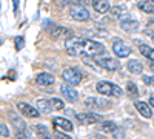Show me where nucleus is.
<instances>
[{
  "label": "nucleus",
  "instance_id": "nucleus-1",
  "mask_svg": "<svg viewBox=\"0 0 154 139\" xmlns=\"http://www.w3.org/2000/svg\"><path fill=\"white\" fill-rule=\"evenodd\" d=\"M66 53L69 56H80V54H86V56H99V54H106L105 45H102L99 42H93L88 39H82V37H72V39L66 40L65 43Z\"/></svg>",
  "mask_w": 154,
  "mask_h": 139
},
{
  "label": "nucleus",
  "instance_id": "nucleus-2",
  "mask_svg": "<svg viewBox=\"0 0 154 139\" xmlns=\"http://www.w3.org/2000/svg\"><path fill=\"white\" fill-rule=\"evenodd\" d=\"M96 90H97L100 94L111 96V97H119V96L122 94V90H120L117 85H114V84H111V82H105V81L97 82Z\"/></svg>",
  "mask_w": 154,
  "mask_h": 139
},
{
  "label": "nucleus",
  "instance_id": "nucleus-3",
  "mask_svg": "<svg viewBox=\"0 0 154 139\" xmlns=\"http://www.w3.org/2000/svg\"><path fill=\"white\" fill-rule=\"evenodd\" d=\"M62 77L65 79L66 84L75 87V85H80V82H82V73L79 68L71 67V68H66L62 71Z\"/></svg>",
  "mask_w": 154,
  "mask_h": 139
},
{
  "label": "nucleus",
  "instance_id": "nucleus-4",
  "mask_svg": "<svg viewBox=\"0 0 154 139\" xmlns=\"http://www.w3.org/2000/svg\"><path fill=\"white\" fill-rule=\"evenodd\" d=\"M94 62L99 67L105 68L106 71H116V70H119V67H120L119 60H116L112 57H106V56H94Z\"/></svg>",
  "mask_w": 154,
  "mask_h": 139
},
{
  "label": "nucleus",
  "instance_id": "nucleus-5",
  "mask_svg": "<svg viewBox=\"0 0 154 139\" xmlns=\"http://www.w3.org/2000/svg\"><path fill=\"white\" fill-rule=\"evenodd\" d=\"M69 14H71V17H72L74 20H77V22H85V20L89 19L88 9H86L85 6L79 5V3H74V5L69 6Z\"/></svg>",
  "mask_w": 154,
  "mask_h": 139
},
{
  "label": "nucleus",
  "instance_id": "nucleus-6",
  "mask_svg": "<svg viewBox=\"0 0 154 139\" xmlns=\"http://www.w3.org/2000/svg\"><path fill=\"white\" fill-rule=\"evenodd\" d=\"M49 36L56 40H69L74 37V33L68 28H63V27H54L49 30Z\"/></svg>",
  "mask_w": 154,
  "mask_h": 139
},
{
  "label": "nucleus",
  "instance_id": "nucleus-7",
  "mask_svg": "<svg viewBox=\"0 0 154 139\" xmlns=\"http://www.w3.org/2000/svg\"><path fill=\"white\" fill-rule=\"evenodd\" d=\"M75 119L79 121L80 125H94L97 122H102V116L96 115V113H79L75 116Z\"/></svg>",
  "mask_w": 154,
  "mask_h": 139
},
{
  "label": "nucleus",
  "instance_id": "nucleus-8",
  "mask_svg": "<svg viewBox=\"0 0 154 139\" xmlns=\"http://www.w3.org/2000/svg\"><path fill=\"white\" fill-rule=\"evenodd\" d=\"M112 51H114V54L117 56V57L123 59V57H128V56L131 54V48L128 46V45H125L123 40L116 39V40L112 42Z\"/></svg>",
  "mask_w": 154,
  "mask_h": 139
},
{
  "label": "nucleus",
  "instance_id": "nucleus-9",
  "mask_svg": "<svg viewBox=\"0 0 154 139\" xmlns=\"http://www.w3.org/2000/svg\"><path fill=\"white\" fill-rule=\"evenodd\" d=\"M17 110L20 111L22 116H26V118H38L40 116V111H38L37 108L31 107L29 104H25V102H19Z\"/></svg>",
  "mask_w": 154,
  "mask_h": 139
},
{
  "label": "nucleus",
  "instance_id": "nucleus-10",
  "mask_svg": "<svg viewBox=\"0 0 154 139\" xmlns=\"http://www.w3.org/2000/svg\"><path fill=\"white\" fill-rule=\"evenodd\" d=\"M85 105L89 110H105V108L109 107V102L102 100V99H97V97H86L85 99Z\"/></svg>",
  "mask_w": 154,
  "mask_h": 139
},
{
  "label": "nucleus",
  "instance_id": "nucleus-11",
  "mask_svg": "<svg viewBox=\"0 0 154 139\" xmlns=\"http://www.w3.org/2000/svg\"><path fill=\"white\" fill-rule=\"evenodd\" d=\"M60 91H62L63 96L69 100V102H77V100H79V93H77L74 88H71L69 84H68V85L63 84V85L60 87Z\"/></svg>",
  "mask_w": 154,
  "mask_h": 139
},
{
  "label": "nucleus",
  "instance_id": "nucleus-12",
  "mask_svg": "<svg viewBox=\"0 0 154 139\" xmlns=\"http://www.w3.org/2000/svg\"><path fill=\"white\" fill-rule=\"evenodd\" d=\"M56 82V77L53 74H49V73H40L35 77V84L38 87H49V85H53Z\"/></svg>",
  "mask_w": 154,
  "mask_h": 139
},
{
  "label": "nucleus",
  "instance_id": "nucleus-13",
  "mask_svg": "<svg viewBox=\"0 0 154 139\" xmlns=\"http://www.w3.org/2000/svg\"><path fill=\"white\" fill-rule=\"evenodd\" d=\"M134 107H136V110H137L143 118L149 119V118L152 116V111H151V108H149V104L143 102V100H136V102H134Z\"/></svg>",
  "mask_w": 154,
  "mask_h": 139
},
{
  "label": "nucleus",
  "instance_id": "nucleus-14",
  "mask_svg": "<svg viewBox=\"0 0 154 139\" xmlns=\"http://www.w3.org/2000/svg\"><path fill=\"white\" fill-rule=\"evenodd\" d=\"M53 124L56 128H62L65 131H72L74 127H72V122L68 121V119H63V118H54L53 119Z\"/></svg>",
  "mask_w": 154,
  "mask_h": 139
},
{
  "label": "nucleus",
  "instance_id": "nucleus-15",
  "mask_svg": "<svg viewBox=\"0 0 154 139\" xmlns=\"http://www.w3.org/2000/svg\"><path fill=\"white\" fill-rule=\"evenodd\" d=\"M11 122H12V125L16 127L17 133H25L26 136L29 134V133L26 131V124L23 122L22 118H19V116H16V115H11Z\"/></svg>",
  "mask_w": 154,
  "mask_h": 139
},
{
  "label": "nucleus",
  "instance_id": "nucleus-16",
  "mask_svg": "<svg viewBox=\"0 0 154 139\" xmlns=\"http://www.w3.org/2000/svg\"><path fill=\"white\" fill-rule=\"evenodd\" d=\"M126 68H128V71L133 73V74H142V71H143V65L140 64L139 60H136V59H133V60H128Z\"/></svg>",
  "mask_w": 154,
  "mask_h": 139
},
{
  "label": "nucleus",
  "instance_id": "nucleus-17",
  "mask_svg": "<svg viewBox=\"0 0 154 139\" xmlns=\"http://www.w3.org/2000/svg\"><path fill=\"white\" fill-rule=\"evenodd\" d=\"M120 28L126 33H134L139 30V22L137 20H122Z\"/></svg>",
  "mask_w": 154,
  "mask_h": 139
},
{
  "label": "nucleus",
  "instance_id": "nucleus-18",
  "mask_svg": "<svg viewBox=\"0 0 154 139\" xmlns=\"http://www.w3.org/2000/svg\"><path fill=\"white\" fill-rule=\"evenodd\" d=\"M109 9H111V6H109L108 0H99V2L94 5V11L99 12V14H105V12H108Z\"/></svg>",
  "mask_w": 154,
  "mask_h": 139
},
{
  "label": "nucleus",
  "instance_id": "nucleus-19",
  "mask_svg": "<svg viewBox=\"0 0 154 139\" xmlns=\"http://www.w3.org/2000/svg\"><path fill=\"white\" fill-rule=\"evenodd\" d=\"M35 133H37L38 139H53V136H51L49 131H48V128L45 127V125H42V124L35 125Z\"/></svg>",
  "mask_w": 154,
  "mask_h": 139
},
{
  "label": "nucleus",
  "instance_id": "nucleus-20",
  "mask_svg": "<svg viewBox=\"0 0 154 139\" xmlns=\"http://www.w3.org/2000/svg\"><path fill=\"white\" fill-rule=\"evenodd\" d=\"M37 110L40 111V113H49L51 110H53L51 100L48 102V100H45V99H38V100H37Z\"/></svg>",
  "mask_w": 154,
  "mask_h": 139
},
{
  "label": "nucleus",
  "instance_id": "nucleus-21",
  "mask_svg": "<svg viewBox=\"0 0 154 139\" xmlns=\"http://www.w3.org/2000/svg\"><path fill=\"white\" fill-rule=\"evenodd\" d=\"M139 51L142 56H145L146 59H149L151 62H154V49L149 48L148 45H139Z\"/></svg>",
  "mask_w": 154,
  "mask_h": 139
},
{
  "label": "nucleus",
  "instance_id": "nucleus-22",
  "mask_svg": "<svg viewBox=\"0 0 154 139\" xmlns=\"http://www.w3.org/2000/svg\"><path fill=\"white\" fill-rule=\"evenodd\" d=\"M109 12H111L112 17H123V16H126L128 9L125 6H122V5H117V6H112L109 9Z\"/></svg>",
  "mask_w": 154,
  "mask_h": 139
},
{
  "label": "nucleus",
  "instance_id": "nucleus-23",
  "mask_svg": "<svg viewBox=\"0 0 154 139\" xmlns=\"http://www.w3.org/2000/svg\"><path fill=\"white\" fill-rule=\"evenodd\" d=\"M117 130V125L111 121H105L100 124V131H105V133H114Z\"/></svg>",
  "mask_w": 154,
  "mask_h": 139
},
{
  "label": "nucleus",
  "instance_id": "nucleus-24",
  "mask_svg": "<svg viewBox=\"0 0 154 139\" xmlns=\"http://www.w3.org/2000/svg\"><path fill=\"white\" fill-rule=\"evenodd\" d=\"M139 9L146 12V14H154V3L152 2H140Z\"/></svg>",
  "mask_w": 154,
  "mask_h": 139
},
{
  "label": "nucleus",
  "instance_id": "nucleus-25",
  "mask_svg": "<svg viewBox=\"0 0 154 139\" xmlns=\"http://www.w3.org/2000/svg\"><path fill=\"white\" fill-rule=\"evenodd\" d=\"M51 105H53V110H63L65 108V104H63V100L54 97V99H51Z\"/></svg>",
  "mask_w": 154,
  "mask_h": 139
},
{
  "label": "nucleus",
  "instance_id": "nucleus-26",
  "mask_svg": "<svg viewBox=\"0 0 154 139\" xmlns=\"http://www.w3.org/2000/svg\"><path fill=\"white\" fill-rule=\"evenodd\" d=\"M126 90H128V93H130L133 97H137V96H139V90H137V87H136L133 82H128Z\"/></svg>",
  "mask_w": 154,
  "mask_h": 139
},
{
  "label": "nucleus",
  "instance_id": "nucleus-27",
  "mask_svg": "<svg viewBox=\"0 0 154 139\" xmlns=\"http://www.w3.org/2000/svg\"><path fill=\"white\" fill-rule=\"evenodd\" d=\"M14 42H16V49H22L23 45H25V39H23V37H16Z\"/></svg>",
  "mask_w": 154,
  "mask_h": 139
},
{
  "label": "nucleus",
  "instance_id": "nucleus-28",
  "mask_svg": "<svg viewBox=\"0 0 154 139\" xmlns=\"http://www.w3.org/2000/svg\"><path fill=\"white\" fill-rule=\"evenodd\" d=\"M143 82H145V85H148V87H154V77H151V76H143Z\"/></svg>",
  "mask_w": 154,
  "mask_h": 139
},
{
  "label": "nucleus",
  "instance_id": "nucleus-29",
  "mask_svg": "<svg viewBox=\"0 0 154 139\" xmlns=\"http://www.w3.org/2000/svg\"><path fill=\"white\" fill-rule=\"evenodd\" d=\"M0 133H2V136H3V137H8V136H9V130H8V127H6L5 124L0 125Z\"/></svg>",
  "mask_w": 154,
  "mask_h": 139
},
{
  "label": "nucleus",
  "instance_id": "nucleus-30",
  "mask_svg": "<svg viewBox=\"0 0 154 139\" xmlns=\"http://www.w3.org/2000/svg\"><path fill=\"white\" fill-rule=\"evenodd\" d=\"M54 136H56V139H72V137H69L68 134H63V133H62V131H59V130H56Z\"/></svg>",
  "mask_w": 154,
  "mask_h": 139
},
{
  "label": "nucleus",
  "instance_id": "nucleus-31",
  "mask_svg": "<svg viewBox=\"0 0 154 139\" xmlns=\"http://www.w3.org/2000/svg\"><path fill=\"white\" fill-rule=\"evenodd\" d=\"M97 2H99V0H83V3H85V5H93V6H94Z\"/></svg>",
  "mask_w": 154,
  "mask_h": 139
},
{
  "label": "nucleus",
  "instance_id": "nucleus-32",
  "mask_svg": "<svg viewBox=\"0 0 154 139\" xmlns=\"http://www.w3.org/2000/svg\"><path fill=\"white\" fill-rule=\"evenodd\" d=\"M114 137H116V139H123V133H122V131H120V133L114 131Z\"/></svg>",
  "mask_w": 154,
  "mask_h": 139
},
{
  "label": "nucleus",
  "instance_id": "nucleus-33",
  "mask_svg": "<svg viewBox=\"0 0 154 139\" xmlns=\"http://www.w3.org/2000/svg\"><path fill=\"white\" fill-rule=\"evenodd\" d=\"M149 105H151V107H154V96H151V97H149Z\"/></svg>",
  "mask_w": 154,
  "mask_h": 139
},
{
  "label": "nucleus",
  "instance_id": "nucleus-34",
  "mask_svg": "<svg viewBox=\"0 0 154 139\" xmlns=\"http://www.w3.org/2000/svg\"><path fill=\"white\" fill-rule=\"evenodd\" d=\"M16 139H26V137H25L22 133H17V137H16Z\"/></svg>",
  "mask_w": 154,
  "mask_h": 139
},
{
  "label": "nucleus",
  "instance_id": "nucleus-35",
  "mask_svg": "<svg viewBox=\"0 0 154 139\" xmlns=\"http://www.w3.org/2000/svg\"><path fill=\"white\" fill-rule=\"evenodd\" d=\"M17 6H19V0H14V11H17Z\"/></svg>",
  "mask_w": 154,
  "mask_h": 139
},
{
  "label": "nucleus",
  "instance_id": "nucleus-36",
  "mask_svg": "<svg viewBox=\"0 0 154 139\" xmlns=\"http://www.w3.org/2000/svg\"><path fill=\"white\" fill-rule=\"evenodd\" d=\"M146 33H149V31H146ZM149 36H151V39H152V42H154V33H149Z\"/></svg>",
  "mask_w": 154,
  "mask_h": 139
},
{
  "label": "nucleus",
  "instance_id": "nucleus-37",
  "mask_svg": "<svg viewBox=\"0 0 154 139\" xmlns=\"http://www.w3.org/2000/svg\"><path fill=\"white\" fill-rule=\"evenodd\" d=\"M149 68H151V71H152V73H154V62H152V64H151V65H149Z\"/></svg>",
  "mask_w": 154,
  "mask_h": 139
},
{
  "label": "nucleus",
  "instance_id": "nucleus-38",
  "mask_svg": "<svg viewBox=\"0 0 154 139\" xmlns=\"http://www.w3.org/2000/svg\"><path fill=\"white\" fill-rule=\"evenodd\" d=\"M149 2H152V3H154V0H149Z\"/></svg>",
  "mask_w": 154,
  "mask_h": 139
}]
</instances>
